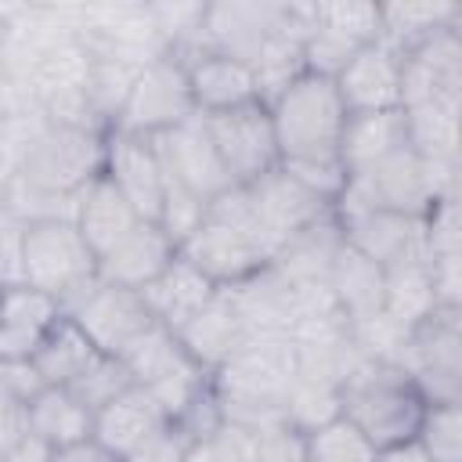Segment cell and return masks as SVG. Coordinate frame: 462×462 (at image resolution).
Here are the masks:
<instances>
[{"instance_id":"obj_1","label":"cell","mask_w":462,"mask_h":462,"mask_svg":"<svg viewBox=\"0 0 462 462\" xmlns=\"http://www.w3.org/2000/svg\"><path fill=\"white\" fill-rule=\"evenodd\" d=\"M271 119L282 155L278 166L300 177L328 202H339V195L346 191L343 134L350 112L343 105L336 79L303 72L271 101Z\"/></svg>"},{"instance_id":"obj_2","label":"cell","mask_w":462,"mask_h":462,"mask_svg":"<svg viewBox=\"0 0 462 462\" xmlns=\"http://www.w3.org/2000/svg\"><path fill=\"white\" fill-rule=\"evenodd\" d=\"M22 123V137L11 141V170L22 184L47 195H79L94 177L105 173V144L108 134L87 126H65L47 119L43 112L14 116Z\"/></svg>"},{"instance_id":"obj_3","label":"cell","mask_w":462,"mask_h":462,"mask_svg":"<svg viewBox=\"0 0 462 462\" xmlns=\"http://www.w3.org/2000/svg\"><path fill=\"white\" fill-rule=\"evenodd\" d=\"M339 401H343V415L379 451L393 448V444L419 440V430H422V419L430 408L401 365L372 361V357H365L343 379Z\"/></svg>"},{"instance_id":"obj_4","label":"cell","mask_w":462,"mask_h":462,"mask_svg":"<svg viewBox=\"0 0 462 462\" xmlns=\"http://www.w3.org/2000/svg\"><path fill=\"white\" fill-rule=\"evenodd\" d=\"M25 285L51 292L69 307L97 282V256L87 245L76 220H32L25 224Z\"/></svg>"},{"instance_id":"obj_5","label":"cell","mask_w":462,"mask_h":462,"mask_svg":"<svg viewBox=\"0 0 462 462\" xmlns=\"http://www.w3.org/2000/svg\"><path fill=\"white\" fill-rule=\"evenodd\" d=\"M397 365L426 404L462 401V314L437 307L426 321L411 325Z\"/></svg>"},{"instance_id":"obj_6","label":"cell","mask_w":462,"mask_h":462,"mask_svg":"<svg viewBox=\"0 0 462 462\" xmlns=\"http://www.w3.org/2000/svg\"><path fill=\"white\" fill-rule=\"evenodd\" d=\"M451 180H455V173L433 170L408 144L404 152L383 159L379 166L350 177L346 191L339 199H350V202H361V206H375V209L408 213V217H426L433 209V202L451 188Z\"/></svg>"},{"instance_id":"obj_7","label":"cell","mask_w":462,"mask_h":462,"mask_svg":"<svg viewBox=\"0 0 462 462\" xmlns=\"http://www.w3.org/2000/svg\"><path fill=\"white\" fill-rule=\"evenodd\" d=\"M195 97H191V83H188V65L177 54H159L155 61H148L116 119L112 130L119 134H134V137H159L188 119H195Z\"/></svg>"},{"instance_id":"obj_8","label":"cell","mask_w":462,"mask_h":462,"mask_svg":"<svg viewBox=\"0 0 462 462\" xmlns=\"http://www.w3.org/2000/svg\"><path fill=\"white\" fill-rule=\"evenodd\" d=\"M336 220L346 235V242L386 271L411 263V260H433L430 238H426V217H408V213L375 209V206L339 199Z\"/></svg>"},{"instance_id":"obj_9","label":"cell","mask_w":462,"mask_h":462,"mask_svg":"<svg viewBox=\"0 0 462 462\" xmlns=\"http://www.w3.org/2000/svg\"><path fill=\"white\" fill-rule=\"evenodd\" d=\"M202 119H206V130L238 188L260 180L263 173H271L282 162L267 101H253V105H242L231 112H213Z\"/></svg>"},{"instance_id":"obj_10","label":"cell","mask_w":462,"mask_h":462,"mask_svg":"<svg viewBox=\"0 0 462 462\" xmlns=\"http://www.w3.org/2000/svg\"><path fill=\"white\" fill-rule=\"evenodd\" d=\"M65 314L90 336V343L101 354H112V357H123L155 325V318L137 289H123V285H112L101 278L87 292H79L65 307Z\"/></svg>"},{"instance_id":"obj_11","label":"cell","mask_w":462,"mask_h":462,"mask_svg":"<svg viewBox=\"0 0 462 462\" xmlns=\"http://www.w3.org/2000/svg\"><path fill=\"white\" fill-rule=\"evenodd\" d=\"M245 191H249V202H253L263 231L271 235L274 249H282L289 238L303 235L307 227H314L318 220H325L336 209V202H328L325 195H318L314 188H307L300 177H292L282 166H274L260 180L245 184Z\"/></svg>"},{"instance_id":"obj_12","label":"cell","mask_w":462,"mask_h":462,"mask_svg":"<svg viewBox=\"0 0 462 462\" xmlns=\"http://www.w3.org/2000/svg\"><path fill=\"white\" fill-rule=\"evenodd\" d=\"M152 144H155L162 166L177 180H184L199 199H206L209 206L224 191L238 188L231 180V173H227V166H224V159H220V152H217V144H213L202 116H195V119H188V123H180V126L152 137Z\"/></svg>"},{"instance_id":"obj_13","label":"cell","mask_w":462,"mask_h":462,"mask_svg":"<svg viewBox=\"0 0 462 462\" xmlns=\"http://www.w3.org/2000/svg\"><path fill=\"white\" fill-rule=\"evenodd\" d=\"M289 7L292 4H263V0L209 4L206 22H202L206 51H220V54H231V58H242L253 65L260 58L263 43L285 29Z\"/></svg>"},{"instance_id":"obj_14","label":"cell","mask_w":462,"mask_h":462,"mask_svg":"<svg viewBox=\"0 0 462 462\" xmlns=\"http://www.w3.org/2000/svg\"><path fill=\"white\" fill-rule=\"evenodd\" d=\"M336 87L350 116L397 112L404 108V54L383 40L368 43L346 61V69L336 76Z\"/></svg>"},{"instance_id":"obj_15","label":"cell","mask_w":462,"mask_h":462,"mask_svg":"<svg viewBox=\"0 0 462 462\" xmlns=\"http://www.w3.org/2000/svg\"><path fill=\"white\" fill-rule=\"evenodd\" d=\"M105 177L126 195V202L137 209L141 220L159 224V217H162L166 173H162V159H159L152 137H134V134L108 130V144H105Z\"/></svg>"},{"instance_id":"obj_16","label":"cell","mask_w":462,"mask_h":462,"mask_svg":"<svg viewBox=\"0 0 462 462\" xmlns=\"http://www.w3.org/2000/svg\"><path fill=\"white\" fill-rule=\"evenodd\" d=\"M180 256L191 260L220 289L238 285L271 263V256L249 235H242L238 227H231L217 217H206L202 227L188 242H180Z\"/></svg>"},{"instance_id":"obj_17","label":"cell","mask_w":462,"mask_h":462,"mask_svg":"<svg viewBox=\"0 0 462 462\" xmlns=\"http://www.w3.org/2000/svg\"><path fill=\"white\" fill-rule=\"evenodd\" d=\"M184 65H188V83H191V97H195L199 116L231 112V108L263 101L256 69L242 58H231L220 51H202V54L188 58Z\"/></svg>"},{"instance_id":"obj_18","label":"cell","mask_w":462,"mask_h":462,"mask_svg":"<svg viewBox=\"0 0 462 462\" xmlns=\"http://www.w3.org/2000/svg\"><path fill=\"white\" fill-rule=\"evenodd\" d=\"M65 318L61 300L40 292L32 285L4 289V318H0V361L36 357L47 332Z\"/></svg>"},{"instance_id":"obj_19","label":"cell","mask_w":462,"mask_h":462,"mask_svg":"<svg viewBox=\"0 0 462 462\" xmlns=\"http://www.w3.org/2000/svg\"><path fill=\"white\" fill-rule=\"evenodd\" d=\"M180 256V245L152 220H144L130 238H123L112 253L97 260V278L144 292L173 260Z\"/></svg>"},{"instance_id":"obj_20","label":"cell","mask_w":462,"mask_h":462,"mask_svg":"<svg viewBox=\"0 0 462 462\" xmlns=\"http://www.w3.org/2000/svg\"><path fill=\"white\" fill-rule=\"evenodd\" d=\"M245 336L249 332H245V325H242V318H238V310H235V303L224 289L177 328V339L184 343V350L209 375L220 372L235 357V350L242 346Z\"/></svg>"},{"instance_id":"obj_21","label":"cell","mask_w":462,"mask_h":462,"mask_svg":"<svg viewBox=\"0 0 462 462\" xmlns=\"http://www.w3.org/2000/svg\"><path fill=\"white\" fill-rule=\"evenodd\" d=\"M144 220L137 217V209L126 202V195L101 173L94 177L83 191H79V206H76V227L83 231L87 245L94 249V256L101 260L105 253H112L123 238H130Z\"/></svg>"},{"instance_id":"obj_22","label":"cell","mask_w":462,"mask_h":462,"mask_svg":"<svg viewBox=\"0 0 462 462\" xmlns=\"http://www.w3.org/2000/svg\"><path fill=\"white\" fill-rule=\"evenodd\" d=\"M166 422L170 419L159 411V404L152 401V393L144 386H134L123 397H116L112 404H105L101 411H94V440L126 462Z\"/></svg>"},{"instance_id":"obj_23","label":"cell","mask_w":462,"mask_h":462,"mask_svg":"<svg viewBox=\"0 0 462 462\" xmlns=\"http://www.w3.org/2000/svg\"><path fill=\"white\" fill-rule=\"evenodd\" d=\"M404 123H408V144L415 148L419 159H426L433 170L455 173L462 159V112L451 101L440 97H422L404 105Z\"/></svg>"},{"instance_id":"obj_24","label":"cell","mask_w":462,"mask_h":462,"mask_svg":"<svg viewBox=\"0 0 462 462\" xmlns=\"http://www.w3.org/2000/svg\"><path fill=\"white\" fill-rule=\"evenodd\" d=\"M245 325V332H289L296 325V289L271 263L253 278L224 289Z\"/></svg>"},{"instance_id":"obj_25","label":"cell","mask_w":462,"mask_h":462,"mask_svg":"<svg viewBox=\"0 0 462 462\" xmlns=\"http://www.w3.org/2000/svg\"><path fill=\"white\" fill-rule=\"evenodd\" d=\"M217 292H220L217 282H209L191 260L177 256L141 296H144L152 318H155L159 325H166V328L177 332V328H180L195 310H202Z\"/></svg>"},{"instance_id":"obj_26","label":"cell","mask_w":462,"mask_h":462,"mask_svg":"<svg viewBox=\"0 0 462 462\" xmlns=\"http://www.w3.org/2000/svg\"><path fill=\"white\" fill-rule=\"evenodd\" d=\"M343 245H346V235H343V227H339V220H336V209H332L325 220H318V224L307 227L303 235L289 238V242L278 249V256L271 260V267H274L285 282H292V285L328 282V274H332L336 256H339Z\"/></svg>"},{"instance_id":"obj_27","label":"cell","mask_w":462,"mask_h":462,"mask_svg":"<svg viewBox=\"0 0 462 462\" xmlns=\"http://www.w3.org/2000/svg\"><path fill=\"white\" fill-rule=\"evenodd\" d=\"M408 148V123H404V108L397 112H365V116H350L346 134H343V166H346V180L379 166L383 159L397 155Z\"/></svg>"},{"instance_id":"obj_28","label":"cell","mask_w":462,"mask_h":462,"mask_svg":"<svg viewBox=\"0 0 462 462\" xmlns=\"http://www.w3.org/2000/svg\"><path fill=\"white\" fill-rule=\"evenodd\" d=\"M29 422H32V437H40L51 451L94 440V411L65 386H47L29 404Z\"/></svg>"},{"instance_id":"obj_29","label":"cell","mask_w":462,"mask_h":462,"mask_svg":"<svg viewBox=\"0 0 462 462\" xmlns=\"http://www.w3.org/2000/svg\"><path fill=\"white\" fill-rule=\"evenodd\" d=\"M328 285L339 300V307L346 310L350 321L372 318L383 310L386 300V267H379L375 260H368L361 249H354L350 242L339 249L336 267L328 274Z\"/></svg>"},{"instance_id":"obj_30","label":"cell","mask_w":462,"mask_h":462,"mask_svg":"<svg viewBox=\"0 0 462 462\" xmlns=\"http://www.w3.org/2000/svg\"><path fill=\"white\" fill-rule=\"evenodd\" d=\"M97 354H101V350L90 343V336L65 314V318L47 332V339L40 343L32 365L40 368V375H43L47 386H72V383L90 368V361H94Z\"/></svg>"},{"instance_id":"obj_31","label":"cell","mask_w":462,"mask_h":462,"mask_svg":"<svg viewBox=\"0 0 462 462\" xmlns=\"http://www.w3.org/2000/svg\"><path fill=\"white\" fill-rule=\"evenodd\" d=\"M437 310V285H433V260H411L386 271V300L383 314L393 318L401 328L426 321Z\"/></svg>"},{"instance_id":"obj_32","label":"cell","mask_w":462,"mask_h":462,"mask_svg":"<svg viewBox=\"0 0 462 462\" xmlns=\"http://www.w3.org/2000/svg\"><path fill=\"white\" fill-rule=\"evenodd\" d=\"M462 4L426 0V4H383V43H390L397 54H411L419 43L437 36L440 29H451L458 22Z\"/></svg>"},{"instance_id":"obj_33","label":"cell","mask_w":462,"mask_h":462,"mask_svg":"<svg viewBox=\"0 0 462 462\" xmlns=\"http://www.w3.org/2000/svg\"><path fill=\"white\" fill-rule=\"evenodd\" d=\"M123 365L130 368V375H134L137 386H155V383H162V379H173V375H180V372L199 368L195 357H191V354L184 350V343L177 339V332L166 328V325H159V321L123 354Z\"/></svg>"},{"instance_id":"obj_34","label":"cell","mask_w":462,"mask_h":462,"mask_svg":"<svg viewBox=\"0 0 462 462\" xmlns=\"http://www.w3.org/2000/svg\"><path fill=\"white\" fill-rule=\"evenodd\" d=\"M314 25L343 36L354 47H368L383 40V4H365V0L314 4Z\"/></svg>"},{"instance_id":"obj_35","label":"cell","mask_w":462,"mask_h":462,"mask_svg":"<svg viewBox=\"0 0 462 462\" xmlns=\"http://www.w3.org/2000/svg\"><path fill=\"white\" fill-rule=\"evenodd\" d=\"M307 458L310 462H375L379 448L346 415H339L307 433Z\"/></svg>"},{"instance_id":"obj_36","label":"cell","mask_w":462,"mask_h":462,"mask_svg":"<svg viewBox=\"0 0 462 462\" xmlns=\"http://www.w3.org/2000/svg\"><path fill=\"white\" fill-rule=\"evenodd\" d=\"M343 415V401H339V386L332 383H318V379H303L296 375L289 397H285V422L300 433H310L332 419Z\"/></svg>"},{"instance_id":"obj_37","label":"cell","mask_w":462,"mask_h":462,"mask_svg":"<svg viewBox=\"0 0 462 462\" xmlns=\"http://www.w3.org/2000/svg\"><path fill=\"white\" fill-rule=\"evenodd\" d=\"M134 386H137V383H134L130 368L123 365V357L97 354V357L90 361V368H87L72 386H65V390H72L90 411H101L105 404H112L116 397H123V393L134 390Z\"/></svg>"},{"instance_id":"obj_38","label":"cell","mask_w":462,"mask_h":462,"mask_svg":"<svg viewBox=\"0 0 462 462\" xmlns=\"http://www.w3.org/2000/svg\"><path fill=\"white\" fill-rule=\"evenodd\" d=\"M419 444L430 451L433 462H462V401L430 404Z\"/></svg>"},{"instance_id":"obj_39","label":"cell","mask_w":462,"mask_h":462,"mask_svg":"<svg viewBox=\"0 0 462 462\" xmlns=\"http://www.w3.org/2000/svg\"><path fill=\"white\" fill-rule=\"evenodd\" d=\"M256 448H260V433L238 422H227L209 433L206 440H195L188 448L184 462H256Z\"/></svg>"},{"instance_id":"obj_40","label":"cell","mask_w":462,"mask_h":462,"mask_svg":"<svg viewBox=\"0 0 462 462\" xmlns=\"http://www.w3.org/2000/svg\"><path fill=\"white\" fill-rule=\"evenodd\" d=\"M426 238L430 256L462 253V191H448L433 202V209L426 213Z\"/></svg>"},{"instance_id":"obj_41","label":"cell","mask_w":462,"mask_h":462,"mask_svg":"<svg viewBox=\"0 0 462 462\" xmlns=\"http://www.w3.org/2000/svg\"><path fill=\"white\" fill-rule=\"evenodd\" d=\"M256 462H310L307 458V433L292 430L289 422L260 430V448Z\"/></svg>"},{"instance_id":"obj_42","label":"cell","mask_w":462,"mask_h":462,"mask_svg":"<svg viewBox=\"0 0 462 462\" xmlns=\"http://www.w3.org/2000/svg\"><path fill=\"white\" fill-rule=\"evenodd\" d=\"M43 390H47V383H43L40 368L32 365V357H22V361H0V393H4V397H14V401L32 404Z\"/></svg>"},{"instance_id":"obj_43","label":"cell","mask_w":462,"mask_h":462,"mask_svg":"<svg viewBox=\"0 0 462 462\" xmlns=\"http://www.w3.org/2000/svg\"><path fill=\"white\" fill-rule=\"evenodd\" d=\"M188 448H191V437L177 426V422H166L155 437L144 440L141 451H134L126 462H184L188 458Z\"/></svg>"},{"instance_id":"obj_44","label":"cell","mask_w":462,"mask_h":462,"mask_svg":"<svg viewBox=\"0 0 462 462\" xmlns=\"http://www.w3.org/2000/svg\"><path fill=\"white\" fill-rule=\"evenodd\" d=\"M433 285H437V307L462 314V253L433 256Z\"/></svg>"},{"instance_id":"obj_45","label":"cell","mask_w":462,"mask_h":462,"mask_svg":"<svg viewBox=\"0 0 462 462\" xmlns=\"http://www.w3.org/2000/svg\"><path fill=\"white\" fill-rule=\"evenodd\" d=\"M29 437H32L29 404L0 393V451H11V448H18Z\"/></svg>"},{"instance_id":"obj_46","label":"cell","mask_w":462,"mask_h":462,"mask_svg":"<svg viewBox=\"0 0 462 462\" xmlns=\"http://www.w3.org/2000/svg\"><path fill=\"white\" fill-rule=\"evenodd\" d=\"M51 462H123V458L112 455L108 448H101L97 440H83V444H72V448L54 451Z\"/></svg>"},{"instance_id":"obj_47","label":"cell","mask_w":462,"mask_h":462,"mask_svg":"<svg viewBox=\"0 0 462 462\" xmlns=\"http://www.w3.org/2000/svg\"><path fill=\"white\" fill-rule=\"evenodd\" d=\"M51 458H54V451L40 437H29L11 451H0V462H51Z\"/></svg>"},{"instance_id":"obj_48","label":"cell","mask_w":462,"mask_h":462,"mask_svg":"<svg viewBox=\"0 0 462 462\" xmlns=\"http://www.w3.org/2000/svg\"><path fill=\"white\" fill-rule=\"evenodd\" d=\"M375 462H433L430 451L419 444V440H408V444H393V448H383Z\"/></svg>"},{"instance_id":"obj_49","label":"cell","mask_w":462,"mask_h":462,"mask_svg":"<svg viewBox=\"0 0 462 462\" xmlns=\"http://www.w3.org/2000/svg\"><path fill=\"white\" fill-rule=\"evenodd\" d=\"M455 32L462 36V7H458V22H455Z\"/></svg>"}]
</instances>
